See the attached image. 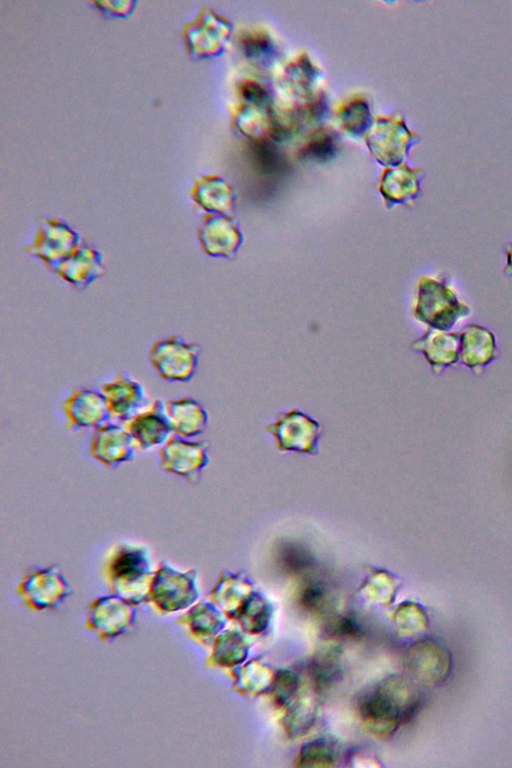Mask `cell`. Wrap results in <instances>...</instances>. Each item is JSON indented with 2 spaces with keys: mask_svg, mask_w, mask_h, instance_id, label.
Instances as JSON below:
<instances>
[{
  "mask_svg": "<svg viewBox=\"0 0 512 768\" xmlns=\"http://www.w3.org/2000/svg\"><path fill=\"white\" fill-rule=\"evenodd\" d=\"M199 347L180 336H172L154 342L148 352V360L156 373L169 382H188L197 370Z\"/></svg>",
  "mask_w": 512,
  "mask_h": 768,
  "instance_id": "4",
  "label": "cell"
},
{
  "mask_svg": "<svg viewBox=\"0 0 512 768\" xmlns=\"http://www.w3.org/2000/svg\"><path fill=\"white\" fill-rule=\"evenodd\" d=\"M240 92L248 105L270 107L271 95L265 85L255 80H245L240 86Z\"/></svg>",
  "mask_w": 512,
  "mask_h": 768,
  "instance_id": "26",
  "label": "cell"
},
{
  "mask_svg": "<svg viewBox=\"0 0 512 768\" xmlns=\"http://www.w3.org/2000/svg\"><path fill=\"white\" fill-rule=\"evenodd\" d=\"M424 173L405 165L386 169L379 190L387 207L395 204H411L421 195L420 182Z\"/></svg>",
  "mask_w": 512,
  "mask_h": 768,
  "instance_id": "15",
  "label": "cell"
},
{
  "mask_svg": "<svg viewBox=\"0 0 512 768\" xmlns=\"http://www.w3.org/2000/svg\"><path fill=\"white\" fill-rule=\"evenodd\" d=\"M417 140L406 124L397 118L378 119L366 135L373 156L384 165L398 166Z\"/></svg>",
  "mask_w": 512,
  "mask_h": 768,
  "instance_id": "6",
  "label": "cell"
},
{
  "mask_svg": "<svg viewBox=\"0 0 512 768\" xmlns=\"http://www.w3.org/2000/svg\"><path fill=\"white\" fill-rule=\"evenodd\" d=\"M197 234L202 251L211 257L232 258L243 243L238 226L224 215L207 216Z\"/></svg>",
  "mask_w": 512,
  "mask_h": 768,
  "instance_id": "12",
  "label": "cell"
},
{
  "mask_svg": "<svg viewBox=\"0 0 512 768\" xmlns=\"http://www.w3.org/2000/svg\"><path fill=\"white\" fill-rule=\"evenodd\" d=\"M319 79V71L305 54L287 63L280 77L281 86L294 97H309Z\"/></svg>",
  "mask_w": 512,
  "mask_h": 768,
  "instance_id": "20",
  "label": "cell"
},
{
  "mask_svg": "<svg viewBox=\"0 0 512 768\" xmlns=\"http://www.w3.org/2000/svg\"><path fill=\"white\" fill-rule=\"evenodd\" d=\"M471 313L456 292L441 280L423 276L417 284L413 314L429 328L449 332Z\"/></svg>",
  "mask_w": 512,
  "mask_h": 768,
  "instance_id": "1",
  "label": "cell"
},
{
  "mask_svg": "<svg viewBox=\"0 0 512 768\" xmlns=\"http://www.w3.org/2000/svg\"><path fill=\"white\" fill-rule=\"evenodd\" d=\"M194 198L204 209L222 214L230 212L235 202L232 188L219 179H211L198 185Z\"/></svg>",
  "mask_w": 512,
  "mask_h": 768,
  "instance_id": "22",
  "label": "cell"
},
{
  "mask_svg": "<svg viewBox=\"0 0 512 768\" xmlns=\"http://www.w3.org/2000/svg\"><path fill=\"white\" fill-rule=\"evenodd\" d=\"M411 348L420 351L433 370L440 371L459 360V333L428 328L411 342Z\"/></svg>",
  "mask_w": 512,
  "mask_h": 768,
  "instance_id": "17",
  "label": "cell"
},
{
  "mask_svg": "<svg viewBox=\"0 0 512 768\" xmlns=\"http://www.w3.org/2000/svg\"><path fill=\"white\" fill-rule=\"evenodd\" d=\"M241 47L245 56L253 62L268 63L275 54V45L271 36L263 30L253 29L241 38Z\"/></svg>",
  "mask_w": 512,
  "mask_h": 768,
  "instance_id": "25",
  "label": "cell"
},
{
  "mask_svg": "<svg viewBox=\"0 0 512 768\" xmlns=\"http://www.w3.org/2000/svg\"><path fill=\"white\" fill-rule=\"evenodd\" d=\"M21 588L33 600H58L66 594L68 586L57 570L48 568L26 576Z\"/></svg>",
  "mask_w": 512,
  "mask_h": 768,
  "instance_id": "21",
  "label": "cell"
},
{
  "mask_svg": "<svg viewBox=\"0 0 512 768\" xmlns=\"http://www.w3.org/2000/svg\"><path fill=\"white\" fill-rule=\"evenodd\" d=\"M53 272L71 286L85 289L103 274V255L92 245L81 241Z\"/></svg>",
  "mask_w": 512,
  "mask_h": 768,
  "instance_id": "13",
  "label": "cell"
},
{
  "mask_svg": "<svg viewBox=\"0 0 512 768\" xmlns=\"http://www.w3.org/2000/svg\"><path fill=\"white\" fill-rule=\"evenodd\" d=\"M209 463L208 444L172 435L159 450V468L190 483L200 480Z\"/></svg>",
  "mask_w": 512,
  "mask_h": 768,
  "instance_id": "5",
  "label": "cell"
},
{
  "mask_svg": "<svg viewBox=\"0 0 512 768\" xmlns=\"http://www.w3.org/2000/svg\"><path fill=\"white\" fill-rule=\"evenodd\" d=\"M135 446L124 425L106 423L95 428L89 443V455L113 468L134 458Z\"/></svg>",
  "mask_w": 512,
  "mask_h": 768,
  "instance_id": "9",
  "label": "cell"
},
{
  "mask_svg": "<svg viewBox=\"0 0 512 768\" xmlns=\"http://www.w3.org/2000/svg\"><path fill=\"white\" fill-rule=\"evenodd\" d=\"M266 431L274 438L275 447L281 453L318 454L322 426L303 411L291 409L279 413L266 426Z\"/></svg>",
  "mask_w": 512,
  "mask_h": 768,
  "instance_id": "3",
  "label": "cell"
},
{
  "mask_svg": "<svg viewBox=\"0 0 512 768\" xmlns=\"http://www.w3.org/2000/svg\"><path fill=\"white\" fill-rule=\"evenodd\" d=\"M151 591L155 600H170L168 607L178 609L195 598V575L191 571L179 572L163 564L154 574Z\"/></svg>",
  "mask_w": 512,
  "mask_h": 768,
  "instance_id": "14",
  "label": "cell"
},
{
  "mask_svg": "<svg viewBox=\"0 0 512 768\" xmlns=\"http://www.w3.org/2000/svg\"><path fill=\"white\" fill-rule=\"evenodd\" d=\"M134 446L140 451L161 448L172 436L173 429L164 401L155 400L149 407L124 422Z\"/></svg>",
  "mask_w": 512,
  "mask_h": 768,
  "instance_id": "8",
  "label": "cell"
},
{
  "mask_svg": "<svg viewBox=\"0 0 512 768\" xmlns=\"http://www.w3.org/2000/svg\"><path fill=\"white\" fill-rule=\"evenodd\" d=\"M166 412L173 434L192 438L202 434L208 425L209 416L205 408L191 397L165 402Z\"/></svg>",
  "mask_w": 512,
  "mask_h": 768,
  "instance_id": "19",
  "label": "cell"
},
{
  "mask_svg": "<svg viewBox=\"0 0 512 768\" xmlns=\"http://www.w3.org/2000/svg\"><path fill=\"white\" fill-rule=\"evenodd\" d=\"M80 236L63 222L42 223L34 240L24 251L41 260L52 271L80 244Z\"/></svg>",
  "mask_w": 512,
  "mask_h": 768,
  "instance_id": "7",
  "label": "cell"
},
{
  "mask_svg": "<svg viewBox=\"0 0 512 768\" xmlns=\"http://www.w3.org/2000/svg\"><path fill=\"white\" fill-rule=\"evenodd\" d=\"M105 574L117 591L136 596L146 591L154 577L147 549L131 543L113 547L107 557Z\"/></svg>",
  "mask_w": 512,
  "mask_h": 768,
  "instance_id": "2",
  "label": "cell"
},
{
  "mask_svg": "<svg viewBox=\"0 0 512 768\" xmlns=\"http://www.w3.org/2000/svg\"><path fill=\"white\" fill-rule=\"evenodd\" d=\"M503 272L505 275L512 276V243L508 246L506 251V265Z\"/></svg>",
  "mask_w": 512,
  "mask_h": 768,
  "instance_id": "28",
  "label": "cell"
},
{
  "mask_svg": "<svg viewBox=\"0 0 512 768\" xmlns=\"http://www.w3.org/2000/svg\"><path fill=\"white\" fill-rule=\"evenodd\" d=\"M337 119L344 131L355 136L363 134L371 127L368 104L359 97L341 105L337 111Z\"/></svg>",
  "mask_w": 512,
  "mask_h": 768,
  "instance_id": "23",
  "label": "cell"
},
{
  "mask_svg": "<svg viewBox=\"0 0 512 768\" xmlns=\"http://www.w3.org/2000/svg\"><path fill=\"white\" fill-rule=\"evenodd\" d=\"M496 353V339L486 327L468 324L459 333V359L469 368H482Z\"/></svg>",
  "mask_w": 512,
  "mask_h": 768,
  "instance_id": "18",
  "label": "cell"
},
{
  "mask_svg": "<svg viewBox=\"0 0 512 768\" xmlns=\"http://www.w3.org/2000/svg\"><path fill=\"white\" fill-rule=\"evenodd\" d=\"M409 666L419 680L436 684L444 681L449 675L451 660L448 651L440 644L425 641L411 650Z\"/></svg>",
  "mask_w": 512,
  "mask_h": 768,
  "instance_id": "16",
  "label": "cell"
},
{
  "mask_svg": "<svg viewBox=\"0 0 512 768\" xmlns=\"http://www.w3.org/2000/svg\"><path fill=\"white\" fill-rule=\"evenodd\" d=\"M100 391L106 398L112 419L126 422L145 408L149 401L143 386L126 373H118Z\"/></svg>",
  "mask_w": 512,
  "mask_h": 768,
  "instance_id": "10",
  "label": "cell"
},
{
  "mask_svg": "<svg viewBox=\"0 0 512 768\" xmlns=\"http://www.w3.org/2000/svg\"><path fill=\"white\" fill-rule=\"evenodd\" d=\"M334 630L339 635H356L360 628L353 619L343 618L336 623Z\"/></svg>",
  "mask_w": 512,
  "mask_h": 768,
  "instance_id": "27",
  "label": "cell"
},
{
  "mask_svg": "<svg viewBox=\"0 0 512 768\" xmlns=\"http://www.w3.org/2000/svg\"><path fill=\"white\" fill-rule=\"evenodd\" d=\"M63 412L73 429L98 428L112 419L101 391L77 388L62 403Z\"/></svg>",
  "mask_w": 512,
  "mask_h": 768,
  "instance_id": "11",
  "label": "cell"
},
{
  "mask_svg": "<svg viewBox=\"0 0 512 768\" xmlns=\"http://www.w3.org/2000/svg\"><path fill=\"white\" fill-rule=\"evenodd\" d=\"M338 150V137L334 131L321 128L312 132L301 146L302 158L314 161H326L334 157Z\"/></svg>",
  "mask_w": 512,
  "mask_h": 768,
  "instance_id": "24",
  "label": "cell"
}]
</instances>
